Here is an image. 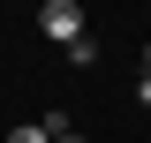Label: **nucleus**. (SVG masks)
<instances>
[{"label": "nucleus", "mask_w": 151, "mask_h": 143, "mask_svg": "<svg viewBox=\"0 0 151 143\" xmlns=\"http://www.w3.org/2000/svg\"><path fill=\"white\" fill-rule=\"evenodd\" d=\"M38 30H45L60 53H68L76 38H83V8H76V0H45V8H38Z\"/></svg>", "instance_id": "f257e3e1"}, {"label": "nucleus", "mask_w": 151, "mask_h": 143, "mask_svg": "<svg viewBox=\"0 0 151 143\" xmlns=\"http://www.w3.org/2000/svg\"><path fill=\"white\" fill-rule=\"evenodd\" d=\"M38 128H45V136H53V143H60V136H76V121H68V113H60V106H45V113H38Z\"/></svg>", "instance_id": "f03ea898"}, {"label": "nucleus", "mask_w": 151, "mask_h": 143, "mask_svg": "<svg viewBox=\"0 0 151 143\" xmlns=\"http://www.w3.org/2000/svg\"><path fill=\"white\" fill-rule=\"evenodd\" d=\"M8 143H53V136H45L38 121H23V128H8Z\"/></svg>", "instance_id": "7ed1b4c3"}, {"label": "nucleus", "mask_w": 151, "mask_h": 143, "mask_svg": "<svg viewBox=\"0 0 151 143\" xmlns=\"http://www.w3.org/2000/svg\"><path fill=\"white\" fill-rule=\"evenodd\" d=\"M136 106H144V113H151V75H136Z\"/></svg>", "instance_id": "20e7f679"}, {"label": "nucleus", "mask_w": 151, "mask_h": 143, "mask_svg": "<svg viewBox=\"0 0 151 143\" xmlns=\"http://www.w3.org/2000/svg\"><path fill=\"white\" fill-rule=\"evenodd\" d=\"M144 75H151V38H144Z\"/></svg>", "instance_id": "39448f33"}, {"label": "nucleus", "mask_w": 151, "mask_h": 143, "mask_svg": "<svg viewBox=\"0 0 151 143\" xmlns=\"http://www.w3.org/2000/svg\"><path fill=\"white\" fill-rule=\"evenodd\" d=\"M60 143H83V136H60Z\"/></svg>", "instance_id": "423d86ee"}]
</instances>
